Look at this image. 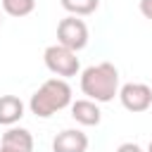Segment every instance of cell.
<instances>
[{
    "label": "cell",
    "mask_w": 152,
    "mask_h": 152,
    "mask_svg": "<svg viewBox=\"0 0 152 152\" xmlns=\"http://www.w3.org/2000/svg\"><path fill=\"white\" fill-rule=\"evenodd\" d=\"M59 5L74 17H86L100 7V0H59Z\"/></svg>",
    "instance_id": "30bf717a"
},
{
    "label": "cell",
    "mask_w": 152,
    "mask_h": 152,
    "mask_svg": "<svg viewBox=\"0 0 152 152\" xmlns=\"http://www.w3.org/2000/svg\"><path fill=\"white\" fill-rule=\"evenodd\" d=\"M145 152H152V140H150V145H147V150Z\"/></svg>",
    "instance_id": "9a60e30c"
},
{
    "label": "cell",
    "mask_w": 152,
    "mask_h": 152,
    "mask_svg": "<svg viewBox=\"0 0 152 152\" xmlns=\"http://www.w3.org/2000/svg\"><path fill=\"white\" fill-rule=\"evenodd\" d=\"M81 93L97 104L112 102L119 95V69L112 62H100L81 71Z\"/></svg>",
    "instance_id": "6da1fadb"
},
{
    "label": "cell",
    "mask_w": 152,
    "mask_h": 152,
    "mask_svg": "<svg viewBox=\"0 0 152 152\" xmlns=\"http://www.w3.org/2000/svg\"><path fill=\"white\" fill-rule=\"evenodd\" d=\"M88 150V135L78 128H64L52 140V152H86Z\"/></svg>",
    "instance_id": "8992f818"
},
{
    "label": "cell",
    "mask_w": 152,
    "mask_h": 152,
    "mask_svg": "<svg viewBox=\"0 0 152 152\" xmlns=\"http://www.w3.org/2000/svg\"><path fill=\"white\" fill-rule=\"evenodd\" d=\"M2 147H12L19 152H33V135L26 128H17V126H7V131L2 133Z\"/></svg>",
    "instance_id": "ba28073f"
},
{
    "label": "cell",
    "mask_w": 152,
    "mask_h": 152,
    "mask_svg": "<svg viewBox=\"0 0 152 152\" xmlns=\"http://www.w3.org/2000/svg\"><path fill=\"white\" fill-rule=\"evenodd\" d=\"M43 62H45L48 71L55 74V76H59V78H71V76H76L78 69H81L76 52L69 50V48H64V45H59V43L45 48Z\"/></svg>",
    "instance_id": "3957f363"
},
{
    "label": "cell",
    "mask_w": 152,
    "mask_h": 152,
    "mask_svg": "<svg viewBox=\"0 0 152 152\" xmlns=\"http://www.w3.org/2000/svg\"><path fill=\"white\" fill-rule=\"evenodd\" d=\"M0 152H19V150H12V147H2V145H0Z\"/></svg>",
    "instance_id": "5bb4252c"
},
{
    "label": "cell",
    "mask_w": 152,
    "mask_h": 152,
    "mask_svg": "<svg viewBox=\"0 0 152 152\" xmlns=\"http://www.w3.org/2000/svg\"><path fill=\"white\" fill-rule=\"evenodd\" d=\"M24 116V102L17 95H0V126H14Z\"/></svg>",
    "instance_id": "9c48e42d"
},
{
    "label": "cell",
    "mask_w": 152,
    "mask_h": 152,
    "mask_svg": "<svg viewBox=\"0 0 152 152\" xmlns=\"http://www.w3.org/2000/svg\"><path fill=\"white\" fill-rule=\"evenodd\" d=\"M2 10L10 17H26L36 10V0H2Z\"/></svg>",
    "instance_id": "8fae6325"
},
{
    "label": "cell",
    "mask_w": 152,
    "mask_h": 152,
    "mask_svg": "<svg viewBox=\"0 0 152 152\" xmlns=\"http://www.w3.org/2000/svg\"><path fill=\"white\" fill-rule=\"evenodd\" d=\"M64 107H71V86L66 78H48L28 100L31 114L38 119H50L55 112H62Z\"/></svg>",
    "instance_id": "7a4b0ae2"
},
{
    "label": "cell",
    "mask_w": 152,
    "mask_h": 152,
    "mask_svg": "<svg viewBox=\"0 0 152 152\" xmlns=\"http://www.w3.org/2000/svg\"><path fill=\"white\" fill-rule=\"evenodd\" d=\"M57 43L69 48V50H74V52L83 50L88 45V26H86V21L74 17V14L64 17L57 24Z\"/></svg>",
    "instance_id": "277c9868"
},
{
    "label": "cell",
    "mask_w": 152,
    "mask_h": 152,
    "mask_svg": "<svg viewBox=\"0 0 152 152\" xmlns=\"http://www.w3.org/2000/svg\"><path fill=\"white\" fill-rule=\"evenodd\" d=\"M0 21H2V14H0Z\"/></svg>",
    "instance_id": "2e32d148"
},
{
    "label": "cell",
    "mask_w": 152,
    "mask_h": 152,
    "mask_svg": "<svg viewBox=\"0 0 152 152\" xmlns=\"http://www.w3.org/2000/svg\"><path fill=\"white\" fill-rule=\"evenodd\" d=\"M140 14L145 17V19H150L152 21V0H140Z\"/></svg>",
    "instance_id": "7c38bea8"
},
{
    "label": "cell",
    "mask_w": 152,
    "mask_h": 152,
    "mask_svg": "<svg viewBox=\"0 0 152 152\" xmlns=\"http://www.w3.org/2000/svg\"><path fill=\"white\" fill-rule=\"evenodd\" d=\"M119 100L124 104V109L140 114L147 112L152 107V88L147 83H124L119 88Z\"/></svg>",
    "instance_id": "5b68a950"
},
{
    "label": "cell",
    "mask_w": 152,
    "mask_h": 152,
    "mask_svg": "<svg viewBox=\"0 0 152 152\" xmlns=\"http://www.w3.org/2000/svg\"><path fill=\"white\" fill-rule=\"evenodd\" d=\"M71 119L81 126H97L102 121V112L95 100H76L71 102Z\"/></svg>",
    "instance_id": "52a82bcc"
},
{
    "label": "cell",
    "mask_w": 152,
    "mask_h": 152,
    "mask_svg": "<svg viewBox=\"0 0 152 152\" xmlns=\"http://www.w3.org/2000/svg\"><path fill=\"white\" fill-rule=\"evenodd\" d=\"M116 152H145V150L140 145H135V142H121L116 147Z\"/></svg>",
    "instance_id": "4fadbf2b"
}]
</instances>
